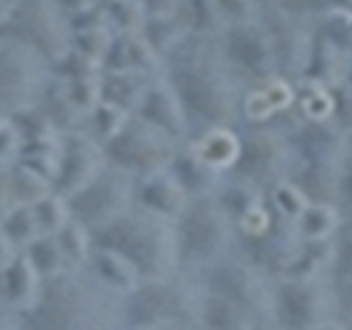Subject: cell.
<instances>
[{"label":"cell","instance_id":"cell-1","mask_svg":"<svg viewBox=\"0 0 352 330\" xmlns=\"http://www.w3.org/2000/svg\"><path fill=\"white\" fill-rule=\"evenodd\" d=\"M161 216H154L146 209H128L115 223H110L95 234V245L119 251L141 271L143 282L168 280L174 267V256L179 251L176 231L168 229Z\"/></svg>","mask_w":352,"mask_h":330},{"label":"cell","instance_id":"cell-2","mask_svg":"<svg viewBox=\"0 0 352 330\" xmlns=\"http://www.w3.org/2000/svg\"><path fill=\"white\" fill-rule=\"evenodd\" d=\"M66 201L71 207V216L91 229L95 236L97 231H102L128 212L132 190L119 176L99 174L95 181H91L84 190L66 198Z\"/></svg>","mask_w":352,"mask_h":330},{"label":"cell","instance_id":"cell-3","mask_svg":"<svg viewBox=\"0 0 352 330\" xmlns=\"http://www.w3.org/2000/svg\"><path fill=\"white\" fill-rule=\"evenodd\" d=\"M225 214L216 207H194L176 220V242L181 256L205 262L214 260L227 242Z\"/></svg>","mask_w":352,"mask_h":330},{"label":"cell","instance_id":"cell-4","mask_svg":"<svg viewBox=\"0 0 352 330\" xmlns=\"http://www.w3.org/2000/svg\"><path fill=\"white\" fill-rule=\"evenodd\" d=\"M275 319L289 330H306L322 322H328L324 291L317 289L313 280L286 278L273 293Z\"/></svg>","mask_w":352,"mask_h":330},{"label":"cell","instance_id":"cell-5","mask_svg":"<svg viewBox=\"0 0 352 330\" xmlns=\"http://www.w3.org/2000/svg\"><path fill=\"white\" fill-rule=\"evenodd\" d=\"M176 293L168 280L143 282L137 291L124 295V319L126 328L154 330L168 324H176Z\"/></svg>","mask_w":352,"mask_h":330},{"label":"cell","instance_id":"cell-6","mask_svg":"<svg viewBox=\"0 0 352 330\" xmlns=\"http://www.w3.org/2000/svg\"><path fill=\"white\" fill-rule=\"evenodd\" d=\"M44 286H47V280L42 278L40 271L27 258V253L22 251L0 273V304L22 315H31L42 302Z\"/></svg>","mask_w":352,"mask_h":330},{"label":"cell","instance_id":"cell-7","mask_svg":"<svg viewBox=\"0 0 352 330\" xmlns=\"http://www.w3.org/2000/svg\"><path fill=\"white\" fill-rule=\"evenodd\" d=\"M207 293L240 306L249 313L258 304V284L247 267L238 262H214L207 273Z\"/></svg>","mask_w":352,"mask_h":330},{"label":"cell","instance_id":"cell-8","mask_svg":"<svg viewBox=\"0 0 352 330\" xmlns=\"http://www.w3.org/2000/svg\"><path fill=\"white\" fill-rule=\"evenodd\" d=\"M185 196L187 192L174 176H165L159 172H152L150 176H146L135 190V198L141 209L165 220H172V223H176L179 216L187 209Z\"/></svg>","mask_w":352,"mask_h":330},{"label":"cell","instance_id":"cell-9","mask_svg":"<svg viewBox=\"0 0 352 330\" xmlns=\"http://www.w3.org/2000/svg\"><path fill=\"white\" fill-rule=\"evenodd\" d=\"M86 269L95 275L97 282H102L106 289L117 295H130L143 284L141 271L126 256L99 245H95L91 262H88Z\"/></svg>","mask_w":352,"mask_h":330},{"label":"cell","instance_id":"cell-10","mask_svg":"<svg viewBox=\"0 0 352 330\" xmlns=\"http://www.w3.org/2000/svg\"><path fill=\"white\" fill-rule=\"evenodd\" d=\"M198 319L203 330H249L247 313L214 293H205L198 302Z\"/></svg>","mask_w":352,"mask_h":330},{"label":"cell","instance_id":"cell-11","mask_svg":"<svg viewBox=\"0 0 352 330\" xmlns=\"http://www.w3.org/2000/svg\"><path fill=\"white\" fill-rule=\"evenodd\" d=\"M55 238H58L64 256L69 260L71 271H80L88 267L95 249V236L91 229L71 216V220L55 234Z\"/></svg>","mask_w":352,"mask_h":330},{"label":"cell","instance_id":"cell-12","mask_svg":"<svg viewBox=\"0 0 352 330\" xmlns=\"http://www.w3.org/2000/svg\"><path fill=\"white\" fill-rule=\"evenodd\" d=\"M27 258L33 262V267L40 271L44 280L60 278V275L69 273V260H66L64 251L60 247V242L55 236H40L38 240H33L31 245L25 249Z\"/></svg>","mask_w":352,"mask_h":330},{"label":"cell","instance_id":"cell-13","mask_svg":"<svg viewBox=\"0 0 352 330\" xmlns=\"http://www.w3.org/2000/svg\"><path fill=\"white\" fill-rule=\"evenodd\" d=\"M339 225V212L330 205H308L297 220L300 234L308 242H326Z\"/></svg>","mask_w":352,"mask_h":330},{"label":"cell","instance_id":"cell-14","mask_svg":"<svg viewBox=\"0 0 352 330\" xmlns=\"http://www.w3.org/2000/svg\"><path fill=\"white\" fill-rule=\"evenodd\" d=\"M0 225L9 234V238L25 251L33 240H38L42 236L40 225L36 220V212L33 205H16L11 212L0 220Z\"/></svg>","mask_w":352,"mask_h":330},{"label":"cell","instance_id":"cell-15","mask_svg":"<svg viewBox=\"0 0 352 330\" xmlns=\"http://www.w3.org/2000/svg\"><path fill=\"white\" fill-rule=\"evenodd\" d=\"M33 212H36V220L40 225L42 236H55L71 220L69 201L55 190L40 198L38 203H33Z\"/></svg>","mask_w":352,"mask_h":330},{"label":"cell","instance_id":"cell-16","mask_svg":"<svg viewBox=\"0 0 352 330\" xmlns=\"http://www.w3.org/2000/svg\"><path fill=\"white\" fill-rule=\"evenodd\" d=\"M275 205L280 207V212L284 216H289L293 220H300V216L306 212L308 207V201L304 192L295 190L291 185H280L278 192H275Z\"/></svg>","mask_w":352,"mask_h":330},{"label":"cell","instance_id":"cell-17","mask_svg":"<svg viewBox=\"0 0 352 330\" xmlns=\"http://www.w3.org/2000/svg\"><path fill=\"white\" fill-rule=\"evenodd\" d=\"M198 157L209 165H223V163H231L236 159V148L229 137H212L201 148Z\"/></svg>","mask_w":352,"mask_h":330},{"label":"cell","instance_id":"cell-18","mask_svg":"<svg viewBox=\"0 0 352 330\" xmlns=\"http://www.w3.org/2000/svg\"><path fill=\"white\" fill-rule=\"evenodd\" d=\"M333 267L337 278L348 282L352 280V236H344L333 249Z\"/></svg>","mask_w":352,"mask_h":330},{"label":"cell","instance_id":"cell-19","mask_svg":"<svg viewBox=\"0 0 352 330\" xmlns=\"http://www.w3.org/2000/svg\"><path fill=\"white\" fill-rule=\"evenodd\" d=\"M0 330H31L29 315L11 311V308L0 304Z\"/></svg>","mask_w":352,"mask_h":330},{"label":"cell","instance_id":"cell-20","mask_svg":"<svg viewBox=\"0 0 352 330\" xmlns=\"http://www.w3.org/2000/svg\"><path fill=\"white\" fill-rule=\"evenodd\" d=\"M20 253H22V249L9 238V234L3 229V225H0V273H3Z\"/></svg>","mask_w":352,"mask_h":330},{"label":"cell","instance_id":"cell-21","mask_svg":"<svg viewBox=\"0 0 352 330\" xmlns=\"http://www.w3.org/2000/svg\"><path fill=\"white\" fill-rule=\"evenodd\" d=\"M341 194H344L346 201L352 205V170H348L341 179Z\"/></svg>","mask_w":352,"mask_h":330},{"label":"cell","instance_id":"cell-22","mask_svg":"<svg viewBox=\"0 0 352 330\" xmlns=\"http://www.w3.org/2000/svg\"><path fill=\"white\" fill-rule=\"evenodd\" d=\"M306 330H344V326L337 324V322H322V324H317V326H311V328H306Z\"/></svg>","mask_w":352,"mask_h":330},{"label":"cell","instance_id":"cell-23","mask_svg":"<svg viewBox=\"0 0 352 330\" xmlns=\"http://www.w3.org/2000/svg\"><path fill=\"white\" fill-rule=\"evenodd\" d=\"M154 330H179L176 324H168V326H161V328H154Z\"/></svg>","mask_w":352,"mask_h":330},{"label":"cell","instance_id":"cell-24","mask_svg":"<svg viewBox=\"0 0 352 330\" xmlns=\"http://www.w3.org/2000/svg\"><path fill=\"white\" fill-rule=\"evenodd\" d=\"M348 293H350V304H352V280H350V289H348Z\"/></svg>","mask_w":352,"mask_h":330},{"label":"cell","instance_id":"cell-25","mask_svg":"<svg viewBox=\"0 0 352 330\" xmlns=\"http://www.w3.org/2000/svg\"><path fill=\"white\" fill-rule=\"evenodd\" d=\"M126 330H141V328H126Z\"/></svg>","mask_w":352,"mask_h":330}]
</instances>
